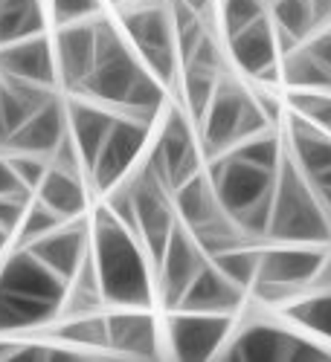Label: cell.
I'll return each mask as SVG.
<instances>
[{
	"label": "cell",
	"mask_w": 331,
	"mask_h": 362,
	"mask_svg": "<svg viewBox=\"0 0 331 362\" xmlns=\"http://www.w3.org/2000/svg\"><path fill=\"white\" fill-rule=\"evenodd\" d=\"M70 281L21 247L0 267V334L6 330H29L50 322L64 308Z\"/></svg>",
	"instance_id": "obj_1"
},
{
	"label": "cell",
	"mask_w": 331,
	"mask_h": 362,
	"mask_svg": "<svg viewBox=\"0 0 331 362\" xmlns=\"http://www.w3.org/2000/svg\"><path fill=\"white\" fill-rule=\"evenodd\" d=\"M94 261L105 301L116 308L142 310L152 305V276L145 252L134 240V229H128L108 206L99 209L94 223Z\"/></svg>",
	"instance_id": "obj_2"
},
{
	"label": "cell",
	"mask_w": 331,
	"mask_h": 362,
	"mask_svg": "<svg viewBox=\"0 0 331 362\" xmlns=\"http://www.w3.org/2000/svg\"><path fill=\"white\" fill-rule=\"evenodd\" d=\"M276 174L279 171L256 165L232 154V151L213 160V171H209L213 189L224 206V212L245 229L247 238H267Z\"/></svg>",
	"instance_id": "obj_3"
},
{
	"label": "cell",
	"mask_w": 331,
	"mask_h": 362,
	"mask_svg": "<svg viewBox=\"0 0 331 362\" xmlns=\"http://www.w3.org/2000/svg\"><path fill=\"white\" fill-rule=\"evenodd\" d=\"M267 238L276 240V244H314V247L331 240L328 209L291 154H285L276 174Z\"/></svg>",
	"instance_id": "obj_4"
},
{
	"label": "cell",
	"mask_w": 331,
	"mask_h": 362,
	"mask_svg": "<svg viewBox=\"0 0 331 362\" xmlns=\"http://www.w3.org/2000/svg\"><path fill=\"white\" fill-rule=\"evenodd\" d=\"M201 125H203V151L206 157L215 160L238 142H245L247 136L267 131V113L262 110L259 99H253L238 81L221 78Z\"/></svg>",
	"instance_id": "obj_5"
},
{
	"label": "cell",
	"mask_w": 331,
	"mask_h": 362,
	"mask_svg": "<svg viewBox=\"0 0 331 362\" xmlns=\"http://www.w3.org/2000/svg\"><path fill=\"white\" fill-rule=\"evenodd\" d=\"M145 70V62L131 55L128 35L119 33L108 21H96V64L79 93L123 107V102L128 99V93Z\"/></svg>",
	"instance_id": "obj_6"
},
{
	"label": "cell",
	"mask_w": 331,
	"mask_h": 362,
	"mask_svg": "<svg viewBox=\"0 0 331 362\" xmlns=\"http://www.w3.org/2000/svg\"><path fill=\"white\" fill-rule=\"evenodd\" d=\"M123 33L137 47V55L145 62L163 84L174 78L177 64V33L169 4H142L131 12H123Z\"/></svg>",
	"instance_id": "obj_7"
},
{
	"label": "cell",
	"mask_w": 331,
	"mask_h": 362,
	"mask_svg": "<svg viewBox=\"0 0 331 362\" xmlns=\"http://www.w3.org/2000/svg\"><path fill=\"white\" fill-rule=\"evenodd\" d=\"M325 252L314 244H299V247H274L259 252V276L256 290L267 301H285L293 298L303 287L314 284L325 267Z\"/></svg>",
	"instance_id": "obj_8"
},
{
	"label": "cell",
	"mask_w": 331,
	"mask_h": 362,
	"mask_svg": "<svg viewBox=\"0 0 331 362\" xmlns=\"http://www.w3.org/2000/svg\"><path fill=\"white\" fill-rule=\"evenodd\" d=\"M224 356L242 362H317L328 359V351L285 327H276L270 322H253L245 330H238Z\"/></svg>",
	"instance_id": "obj_9"
},
{
	"label": "cell",
	"mask_w": 331,
	"mask_h": 362,
	"mask_svg": "<svg viewBox=\"0 0 331 362\" xmlns=\"http://www.w3.org/2000/svg\"><path fill=\"white\" fill-rule=\"evenodd\" d=\"M145 168L152 171L169 192L180 189L186 180L201 174V154L195 145V131H192V122L184 110H177V107L169 110Z\"/></svg>",
	"instance_id": "obj_10"
},
{
	"label": "cell",
	"mask_w": 331,
	"mask_h": 362,
	"mask_svg": "<svg viewBox=\"0 0 331 362\" xmlns=\"http://www.w3.org/2000/svg\"><path fill=\"white\" fill-rule=\"evenodd\" d=\"M134 192V209H137V235L142 238L145 252L155 261H160V255L166 252V244L177 226L174 209L169 200V189L160 183V180L142 168L134 180H125Z\"/></svg>",
	"instance_id": "obj_11"
},
{
	"label": "cell",
	"mask_w": 331,
	"mask_h": 362,
	"mask_svg": "<svg viewBox=\"0 0 331 362\" xmlns=\"http://www.w3.org/2000/svg\"><path fill=\"white\" fill-rule=\"evenodd\" d=\"M148 125L152 122H142L137 116H116V122L99 151L96 163L90 165V174L96 180V189L111 192L116 183H123L128 168L134 165V160L140 157V151L145 148L148 139Z\"/></svg>",
	"instance_id": "obj_12"
},
{
	"label": "cell",
	"mask_w": 331,
	"mask_h": 362,
	"mask_svg": "<svg viewBox=\"0 0 331 362\" xmlns=\"http://www.w3.org/2000/svg\"><path fill=\"white\" fill-rule=\"evenodd\" d=\"M230 313L180 310L169 319V345L177 359H209L215 356L230 334Z\"/></svg>",
	"instance_id": "obj_13"
},
{
	"label": "cell",
	"mask_w": 331,
	"mask_h": 362,
	"mask_svg": "<svg viewBox=\"0 0 331 362\" xmlns=\"http://www.w3.org/2000/svg\"><path fill=\"white\" fill-rule=\"evenodd\" d=\"M206 252L201 250L198 238L184 226L177 223L169 244H166V252L160 255V290H163V305L169 310H177L180 298L189 290V284L195 281V276L203 269L206 264Z\"/></svg>",
	"instance_id": "obj_14"
},
{
	"label": "cell",
	"mask_w": 331,
	"mask_h": 362,
	"mask_svg": "<svg viewBox=\"0 0 331 362\" xmlns=\"http://www.w3.org/2000/svg\"><path fill=\"white\" fill-rule=\"evenodd\" d=\"M55 64L67 90H82L96 64V21L64 23L55 38Z\"/></svg>",
	"instance_id": "obj_15"
},
{
	"label": "cell",
	"mask_w": 331,
	"mask_h": 362,
	"mask_svg": "<svg viewBox=\"0 0 331 362\" xmlns=\"http://www.w3.org/2000/svg\"><path fill=\"white\" fill-rule=\"evenodd\" d=\"M0 76L55 87L58 64H55V49L50 44V38L29 35V38L4 44L0 47Z\"/></svg>",
	"instance_id": "obj_16"
},
{
	"label": "cell",
	"mask_w": 331,
	"mask_h": 362,
	"mask_svg": "<svg viewBox=\"0 0 331 362\" xmlns=\"http://www.w3.org/2000/svg\"><path fill=\"white\" fill-rule=\"evenodd\" d=\"M276 41H279L276 26L267 21V15H262L253 23H247L245 29H238V33L230 35V52L235 58V64L247 76H253L259 81H274L276 55H279Z\"/></svg>",
	"instance_id": "obj_17"
},
{
	"label": "cell",
	"mask_w": 331,
	"mask_h": 362,
	"mask_svg": "<svg viewBox=\"0 0 331 362\" xmlns=\"http://www.w3.org/2000/svg\"><path fill=\"white\" fill-rule=\"evenodd\" d=\"M26 250L38 255L55 276H62L64 281H73L82 264L90 255L87 252V229L82 223H62L50 235L33 240Z\"/></svg>",
	"instance_id": "obj_18"
},
{
	"label": "cell",
	"mask_w": 331,
	"mask_h": 362,
	"mask_svg": "<svg viewBox=\"0 0 331 362\" xmlns=\"http://www.w3.org/2000/svg\"><path fill=\"white\" fill-rule=\"evenodd\" d=\"M52 99V87L0 76V148H6L26 119Z\"/></svg>",
	"instance_id": "obj_19"
},
{
	"label": "cell",
	"mask_w": 331,
	"mask_h": 362,
	"mask_svg": "<svg viewBox=\"0 0 331 362\" xmlns=\"http://www.w3.org/2000/svg\"><path fill=\"white\" fill-rule=\"evenodd\" d=\"M245 298V287L230 281L221 269L206 261L203 269L195 276L189 290L180 298L177 310H201V313H232Z\"/></svg>",
	"instance_id": "obj_20"
},
{
	"label": "cell",
	"mask_w": 331,
	"mask_h": 362,
	"mask_svg": "<svg viewBox=\"0 0 331 362\" xmlns=\"http://www.w3.org/2000/svg\"><path fill=\"white\" fill-rule=\"evenodd\" d=\"M67 125H70L67 122V110L62 107L58 99H52V102H47L44 107H38L33 116L26 119L6 148L9 151H26V154L52 157L55 148L62 145V139L70 134Z\"/></svg>",
	"instance_id": "obj_21"
},
{
	"label": "cell",
	"mask_w": 331,
	"mask_h": 362,
	"mask_svg": "<svg viewBox=\"0 0 331 362\" xmlns=\"http://www.w3.org/2000/svg\"><path fill=\"white\" fill-rule=\"evenodd\" d=\"M67 122H70V136L79 148V154H82L84 165L90 168L96 163L99 151L116 122V116L94 102H87V96H84V99H73L67 105Z\"/></svg>",
	"instance_id": "obj_22"
},
{
	"label": "cell",
	"mask_w": 331,
	"mask_h": 362,
	"mask_svg": "<svg viewBox=\"0 0 331 362\" xmlns=\"http://www.w3.org/2000/svg\"><path fill=\"white\" fill-rule=\"evenodd\" d=\"M108 348L134 356H157L155 319L142 313V308H128V313L108 316Z\"/></svg>",
	"instance_id": "obj_23"
},
{
	"label": "cell",
	"mask_w": 331,
	"mask_h": 362,
	"mask_svg": "<svg viewBox=\"0 0 331 362\" xmlns=\"http://www.w3.org/2000/svg\"><path fill=\"white\" fill-rule=\"evenodd\" d=\"M172 194H174V206L180 212V221H184V226L192 229V232L218 221L221 215H227L215 189H213V180L203 177V174H195L180 189H174Z\"/></svg>",
	"instance_id": "obj_24"
},
{
	"label": "cell",
	"mask_w": 331,
	"mask_h": 362,
	"mask_svg": "<svg viewBox=\"0 0 331 362\" xmlns=\"http://www.w3.org/2000/svg\"><path fill=\"white\" fill-rule=\"evenodd\" d=\"M38 200L47 203L52 212H58L64 221H73L84 212L87 206V194H84V186L76 171H67V168H58L50 163L44 180L38 183Z\"/></svg>",
	"instance_id": "obj_25"
},
{
	"label": "cell",
	"mask_w": 331,
	"mask_h": 362,
	"mask_svg": "<svg viewBox=\"0 0 331 362\" xmlns=\"http://www.w3.org/2000/svg\"><path fill=\"white\" fill-rule=\"evenodd\" d=\"M41 33H44L41 0H0V47Z\"/></svg>",
	"instance_id": "obj_26"
},
{
	"label": "cell",
	"mask_w": 331,
	"mask_h": 362,
	"mask_svg": "<svg viewBox=\"0 0 331 362\" xmlns=\"http://www.w3.org/2000/svg\"><path fill=\"white\" fill-rule=\"evenodd\" d=\"M279 70L296 90H331V67L320 62V55L311 47L285 52Z\"/></svg>",
	"instance_id": "obj_27"
},
{
	"label": "cell",
	"mask_w": 331,
	"mask_h": 362,
	"mask_svg": "<svg viewBox=\"0 0 331 362\" xmlns=\"http://www.w3.org/2000/svg\"><path fill=\"white\" fill-rule=\"evenodd\" d=\"M274 26L291 35L296 44L311 38V33L317 29L314 0H274Z\"/></svg>",
	"instance_id": "obj_28"
},
{
	"label": "cell",
	"mask_w": 331,
	"mask_h": 362,
	"mask_svg": "<svg viewBox=\"0 0 331 362\" xmlns=\"http://www.w3.org/2000/svg\"><path fill=\"white\" fill-rule=\"evenodd\" d=\"M285 313L296 325H303V327L314 330V334L331 339V287H325L322 293L305 296L299 301H291Z\"/></svg>",
	"instance_id": "obj_29"
},
{
	"label": "cell",
	"mask_w": 331,
	"mask_h": 362,
	"mask_svg": "<svg viewBox=\"0 0 331 362\" xmlns=\"http://www.w3.org/2000/svg\"><path fill=\"white\" fill-rule=\"evenodd\" d=\"M218 70L209 67H198V64H186V78H184V93H186V107L195 122L206 116L209 102H213L215 90H218Z\"/></svg>",
	"instance_id": "obj_30"
},
{
	"label": "cell",
	"mask_w": 331,
	"mask_h": 362,
	"mask_svg": "<svg viewBox=\"0 0 331 362\" xmlns=\"http://www.w3.org/2000/svg\"><path fill=\"white\" fill-rule=\"evenodd\" d=\"M213 261L221 273L235 281L238 287H253L256 284V276H259V250L250 247V240L247 244H238L232 250H224L218 255L209 258Z\"/></svg>",
	"instance_id": "obj_31"
},
{
	"label": "cell",
	"mask_w": 331,
	"mask_h": 362,
	"mask_svg": "<svg viewBox=\"0 0 331 362\" xmlns=\"http://www.w3.org/2000/svg\"><path fill=\"white\" fill-rule=\"evenodd\" d=\"M58 337L64 342L84 345V348H108V316H99V313L73 316L67 325H62Z\"/></svg>",
	"instance_id": "obj_32"
},
{
	"label": "cell",
	"mask_w": 331,
	"mask_h": 362,
	"mask_svg": "<svg viewBox=\"0 0 331 362\" xmlns=\"http://www.w3.org/2000/svg\"><path fill=\"white\" fill-rule=\"evenodd\" d=\"M62 223H67L58 212H52V209L47 206V203H41V200H35V203H29V209H26V215H23V221H21V226H18V244L21 247H29L33 240H38V238H44V235H50L52 229H58Z\"/></svg>",
	"instance_id": "obj_33"
},
{
	"label": "cell",
	"mask_w": 331,
	"mask_h": 362,
	"mask_svg": "<svg viewBox=\"0 0 331 362\" xmlns=\"http://www.w3.org/2000/svg\"><path fill=\"white\" fill-rule=\"evenodd\" d=\"M291 105L299 116L331 131V90H296L291 96Z\"/></svg>",
	"instance_id": "obj_34"
},
{
	"label": "cell",
	"mask_w": 331,
	"mask_h": 362,
	"mask_svg": "<svg viewBox=\"0 0 331 362\" xmlns=\"http://www.w3.org/2000/svg\"><path fill=\"white\" fill-rule=\"evenodd\" d=\"M9 163H12L15 174H18V180H21V183H23L29 192L38 189V183L44 180V174H47V168H50L47 157H41V154H26V151H12Z\"/></svg>",
	"instance_id": "obj_35"
},
{
	"label": "cell",
	"mask_w": 331,
	"mask_h": 362,
	"mask_svg": "<svg viewBox=\"0 0 331 362\" xmlns=\"http://www.w3.org/2000/svg\"><path fill=\"white\" fill-rule=\"evenodd\" d=\"M264 4H267V0H224V26H227V35L238 33V29H245L256 18H262L264 15Z\"/></svg>",
	"instance_id": "obj_36"
},
{
	"label": "cell",
	"mask_w": 331,
	"mask_h": 362,
	"mask_svg": "<svg viewBox=\"0 0 331 362\" xmlns=\"http://www.w3.org/2000/svg\"><path fill=\"white\" fill-rule=\"evenodd\" d=\"M99 6H102V0H52V18L58 26H64V23L94 18Z\"/></svg>",
	"instance_id": "obj_37"
},
{
	"label": "cell",
	"mask_w": 331,
	"mask_h": 362,
	"mask_svg": "<svg viewBox=\"0 0 331 362\" xmlns=\"http://www.w3.org/2000/svg\"><path fill=\"white\" fill-rule=\"evenodd\" d=\"M33 192H15V194H0V229L4 232H15L26 215L29 203H33V197H29Z\"/></svg>",
	"instance_id": "obj_38"
},
{
	"label": "cell",
	"mask_w": 331,
	"mask_h": 362,
	"mask_svg": "<svg viewBox=\"0 0 331 362\" xmlns=\"http://www.w3.org/2000/svg\"><path fill=\"white\" fill-rule=\"evenodd\" d=\"M15 192H29V189L18 180L9 157H0V194H15Z\"/></svg>",
	"instance_id": "obj_39"
},
{
	"label": "cell",
	"mask_w": 331,
	"mask_h": 362,
	"mask_svg": "<svg viewBox=\"0 0 331 362\" xmlns=\"http://www.w3.org/2000/svg\"><path fill=\"white\" fill-rule=\"evenodd\" d=\"M314 15H317V29L331 26V0H314Z\"/></svg>",
	"instance_id": "obj_40"
},
{
	"label": "cell",
	"mask_w": 331,
	"mask_h": 362,
	"mask_svg": "<svg viewBox=\"0 0 331 362\" xmlns=\"http://www.w3.org/2000/svg\"><path fill=\"white\" fill-rule=\"evenodd\" d=\"M184 4H189L195 12H203V9H209V0H184Z\"/></svg>",
	"instance_id": "obj_41"
},
{
	"label": "cell",
	"mask_w": 331,
	"mask_h": 362,
	"mask_svg": "<svg viewBox=\"0 0 331 362\" xmlns=\"http://www.w3.org/2000/svg\"><path fill=\"white\" fill-rule=\"evenodd\" d=\"M6 238H9V232L0 229V252H4V247H6Z\"/></svg>",
	"instance_id": "obj_42"
},
{
	"label": "cell",
	"mask_w": 331,
	"mask_h": 362,
	"mask_svg": "<svg viewBox=\"0 0 331 362\" xmlns=\"http://www.w3.org/2000/svg\"><path fill=\"white\" fill-rule=\"evenodd\" d=\"M113 4H123V0H113Z\"/></svg>",
	"instance_id": "obj_43"
}]
</instances>
